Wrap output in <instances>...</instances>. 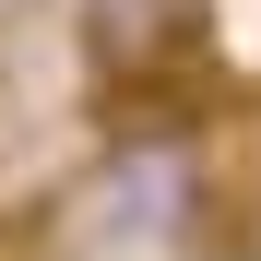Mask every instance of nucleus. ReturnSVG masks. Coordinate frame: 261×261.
<instances>
[{"instance_id": "nucleus-1", "label": "nucleus", "mask_w": 261, "mask_h": 261, "mask_svg": "<svg viewBox=\"0 0 261 261\" xmlns=\"http://www.w3.org/2000/svg\"><path fill=\"white\" fill-rule=\"evenodd\" d=\"M202 48V0H83V71L107 95H143Z\"/></svg>"}]
</instances>
